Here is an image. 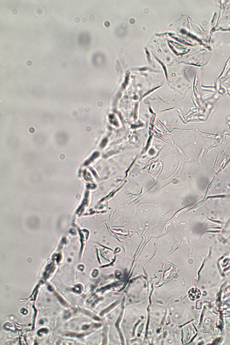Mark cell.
<instances>
[{"label":"cell","instance_id":"obj_1","mask_svg":"<svg viewBox=\"0 0 230 345\" xmlns=\"http://www.w3.org/2000/svg\"><path fill=\"white\" fill-rule=\"evenodd\" d=\"M189 297L192 300H195L201 296V293L198 288H193L189 292Z\"/></svg>","mask_w":230,"mask_h":345}]
</instances>
